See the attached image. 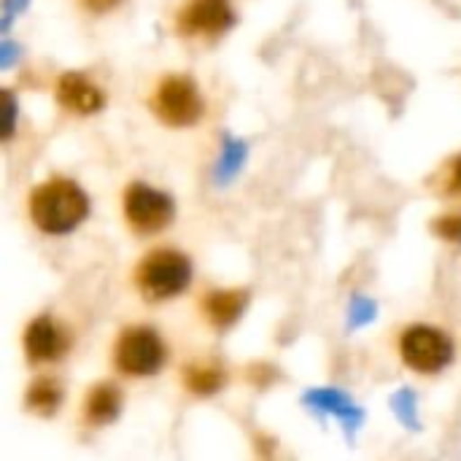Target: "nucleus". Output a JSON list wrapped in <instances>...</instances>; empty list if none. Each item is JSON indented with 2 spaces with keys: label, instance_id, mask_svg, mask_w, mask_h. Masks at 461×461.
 <instances>
[{
  "label": "nucleus",
  "instance_id": "nucleus-1",
  "mask_svg": "<svg viewBox=\"0 0 461 461\" xmlns=\"http://www.w3.org/2000/svg\"><path fill=\"white\" fill-rule=\"evenodd\" d=\"M89 216L86 192L70 178H49L30 194V219L46 235H68Z\"/></svg>",
  "mask_w": 461,
  "mask_h": 461
},
{
  "label": "nucleus",
  "instance_id": "nucleus-2",
  "mask_svg": "<svg viewBox=\"0 0 461 461\" xmlns=\"http://www.w3.org/2000/svg\"><path fill=\"white\" fill-rule=\"evenodd\" d=\"M192 284V259L176 249L149 251L135 267V289L146 303H167Z\"/></svg>",
  "mask_w": 461,
  "mask_h": 461
},
{
  "label": "nucleus",
  "instance_id": "nucleus-3",
  "mask_svg": "<svg viewBox=\"0 0 461 461\" xmlns=\"http://www.w3.org/2000/svg\"><path fill=\"white\" fill-rule=\"evenodd\" d=\"M149 105H151L154 116L167 127H192L205 113V103H203L197 81L184 73L165 76L157 84Z\"/></svg>",
  "mask_w": 461,
  "mask_h": 461
},
{
  "label": "nucleus",
  "instance_id": "nucleus-4",
  "mask_svg": "<svg viewBox=\"0 0 461 461\" xmlns=\"http://www.w3.org/2000/svg\"><path fill=\"white\" fill-rule=\"evenodd\" d=\"M167 359V348L157 330L151 327H127L119 332L113 343V365L122 375L130 378H149L162 370Z\"/></svg>",
  "mask_w": 461,
  "mask_h": 461
},
{
  "label": "nucleus",
  "instance_id": "nucleus-5",
  "mask_svg": "<svg viewBox=\"0 0 461 461\" xmlns=\"http://www.w3.org/2000/svg\"><path fill=\"white\" fill-rule=\"evenodd\" d=\"M400 357L405 367L421 375H435L454 362L451 338L429 324H411L400 335Z\"/></svg>",
  "mask_w": 461,
  "mask_h": 461
},
{
  "label": "nucleus",
  "instance_id": "nucleus-6",
  "mask_svg": "<svg viewBox=\"0 0 461 461\" xmlns=\"http://www.w3.org/2000/svg\"><path fill=\"white\" fill-rule=\"evenodd\" d=\"M122 213L135 235H157L176 219V203L170 194L135 181L124 189Z\"/></svg>",
  "mask_w": 461,
  "mask_h": 461
},
{
  "label": "nucleus",
  "instance_id": "nucleus-7",
  "mask_svg": "<svg viewBox=\"0 0 461 461\" xmlns=\"http://www.w3.org/2000/svg\"><path fill=\"white\" fill-rule=\"evenodd\" d=\"M232 0H186L176 16V32L184 38L216 41L235 24Z\"/></svg>",
  "mask_w": 461,
  "mask_h": 461
},
{
  "label": "nucleus",
  "instance_id": "nucleus-8",
  "mask_svg": "<svg viewBox=\"0 0 461 461\" xmlns=\"http://www.w3.org/2000/svg\"><path fill=\"white\" fill-rule=\"evenodd\" d=\"M24 357L30 365H49L68 354L70 348V332L49 313L35 316L22 335Z\"/></svg>",
  "mask_w": 461,
  "mask_h": 461
},
{
  "label": "nucleus",
  "instance_id": "nucleus-9",
  "mask_svg": "<svg viewBox=\"0 0 461 461\" xmlns=\"http://www.w3.org/2000/svg\"><path fill=\"white\" fill-rule=\"evenodd\" d=\"M54 97L62 111L76 116H92L105 108V92L84 73L65 70L54 84Z\"/></svg>",
  "mask_w": 461,
  "mask_h": 461
},
{
  "label": "nucleus",
  "instance_id": "nucleus-10",
  "mask_svg": "<svg viewBox=\"0 0 461 461\" xmlns=\"http://www.w3.org/2000/svg\"><path fill=\"white\" fill-rule=\"evenodd\" d=\"M249 305L246 289H213L200 300V313L213 330H230L238 324Z\"/></svg>",
  "mask_w": 461,
  "mask_h": 461
},
{
  "label": "nucleus",
  "instance_id": "nucleus-11",
  "mask_svg": "<svg viewBox=\"0 0 461 461\" xmlns=\"http://www.w3.org/2000/svg\"><path fill=\"white\" fill-rule=\"evenodd\" d=\"M81 413H84V421L89 427H108L119 419L122 413V392L116 384H95L86 397H84V405H81Z\"/></svg>",
  "mask_w": 461,
  "mask_h": 461
},
{
  "label": "nucleus",
  "instance_id": "nucleus-12",
  "mask_svg": "<svg viewBox=\"0 0 461 461\" xmlns=\"http://www.w3.org/2000/svg\"><path fill=\"white\" fill-rule=\"evenodd\" d=\"M181 384L192 397H213L224 389L227 384V370L208 359V362H189L181 370Z\"/></svg>",
  "mask_w": 461,
  "mask_h": 461
},
{
  "label": "nucleus",
  "instance_id": "nucleus-13",
  "mask_svg": "<svg viewBox=\"0 0 461 461\" xmlns=\"http://www.w3.org/2000/svg\"><path fill=\"white\" fill-rule=\"evenodd\" d=\"M62 397H65V392H62L59 381L43 375V378H35V381L27 386V392H24V408H27L30 413L41 416V419H51V416L59 411Z\"/></svg>",
  "mask_w": 461,
  "mask_h": 461
},
{
  "label": "nucleus",
  "instance_id": "nucleus-14",
  "mask_svg": "<svg viewBox=\"0 0 461 461\" xmlns=\"http://www.w3.org/2000/svg\"><path fill=\"white\" fill-rule=\"evenodd\" d=\"M246 157H249L246 140H238V138H230V135H227V138H224L221 157H219V162H216V181H219V184H230V181L238 176V170L243 167Z\"/></svg>",
  "mask_w": 461,
  "mask_h": 461
},
{
  "label": "nucleus",
  "instance_id": "nucleus-15",
  "mask_svg": "<svg viewBox=\"0 0 461 461\" xmlns=\"http://www.w3.org/2000/svg\"><path fill=\"white\" fill-rule=\"evenodd\" d=\"M303 402H305L316 416H324V413H335V416H338L351 400H348V394H343L340 389H311V392H305Z\"/></svg>",
  "mask_w": 461,
  "mask_h": 461
},
{
  "label": "nucleus",
  "instance_id": "nucleus-16",
  "mask_svg": "<svg viewBox=\"0 0 461 461\" xmlns=\"http://www.w3.org/2000/svg\"><path fill=\"white\" fill-rule=\"evenodd\" d=\"M392 411L397 413V419H400L408 429H421V424H419V400H416V392L400 389V392L392 397Z\"/></svg>",
  "mask_w": 461,
  "mask_h": 461
},
{
  "label": "nucleus",
  "instance_id": "nucleus-17",
  "mask_svg": "<svg viewBox=\"0 0 461 461\" xmlns=\"http://www.w3.org/2000/svg\"><path fill=\"white\" fill-rule=\"evenodd\" d=\"M378 316V305L367 297H354L348 305V330H359Z\"/></svg>",
  "mask_w": 461,
  "mask_h": 461
},
{
  "label": "nucleus",
  "instance_id": "nucleus-18",
  "mask_svg": "<svg viewBox=\"0 0 461 461\" xmlns=\"http://www.w3.org/2000/svg\"><path fill=\"white\" fill-rule=\"evenodd\" d=\"M432 230L440 240L446 243H454V246H461V211L456 213H446L440 219L432 221Z\"/></svg>",
  "mask_w": 461,
  "mask_h": 461
},
{
  "label": "nucleus",
  "instance_id": "nucleus-19",
  "mask_svg": "<svg viewBox=\"0 0 461 461\" xmlns=\"http://www.w3.org/2000/svg\"><path fill=\"white\" fill-rule=\"evenodd\" d=\"M440 184H443V194H448V197H461V154L448 159V165L443 167Z\"/></svg>",
  "mask_w": 461,
  "mask_h": 461
},
{
  "label": "nucleus",
  "instance_id": "nucleus-20",
  "mask_svg": "<svg viewBox=\"0 0 461 461\" xmlns=\"http://www.w3.org/2000/svg\"><path fill=\"white\" fill-rule=\"evenodd\" d=\"M246 378H249L251 386L267 389V386L278 378V370H276L273 365H267V362H259V365H251V367L246 370Z\"/></svg>",
  "mask_w": 461,
  "mask_h": 461
},
{
  "label": "nucleus",
  "instance_id": "nucleus-21",
  "mask_svg": "<svg viewBox=\"0 0 461 461\" xmlns=\"http://www.w3.org/2000/svg\"><path fill=\"white\" fill-rule=\"evenodd\" d=\"M27 5H30V0H3V22H0V30H3V32H8V27H11L14 16H16V14H22Z\"/></svg>",
  "mask_w": 461,
  "mask_h": 461
},
{
  "label": "nucleus",
  "instance_id": "nucleus-22",
  "mask_svg": "<svg viewBox=\"0 0 461 461\" xmlns=\"http://www.w3.org/2000/svg\"><path fill=\"white\" fill-rule=\"evenodd\" d=\"M78 3H81V8L89 11V14H108V11L119 8L124 0H78Z\"/></svg>",
  "mask_w": 461,
  "mask_h": 461
},
{
  "label": "nucleus",
  "instance_id": "nucleus-23",
  "mask_svg": "<svg viewBox=\"0 0 461 461\" xmlns=\"http://www.w3.org/2000/svg\"><path fill=\"white\" fill-rule=\"evenodd\" d=\"M3 97H5V140H11L14 127H16V103L11 92H3Z\"/></svg>",
  "mask_w": 461,
  "mask_h": 461
},
{
  "label": "nucleus",
  "instance_id": "nucleus-24",
  "mask_svg": "<svg viewBox=\"0 0 461 461\" xmlns=\"http://www.w3.org/2000/svg\"><path fill=\"white\" fill-rule=\"evenodd\" d=\"M16 57H19V46L14 41H3L0 43V68L8 70L16 62Z\"/></svg>",
  "mask_w": 461,
  "mask_h": 461
}]
</instances>
